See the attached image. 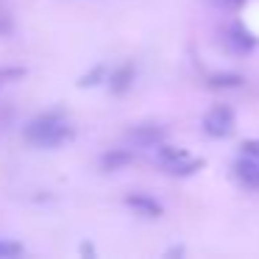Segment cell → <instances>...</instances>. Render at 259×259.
<instances>
[{"label":"cell","instance_id":"9c48e42d","mask_svg":"<svg viewBox=\"0 0 259 259\" xmlns=\"http://www.w3.org/2000/svg\"><path fill=\"white\" fill-rule=\"evenodd\" d=\"M242 75L240 73H212L206 78V84L212 87V90H237V87H242Z\"/></svg>","mask_w":259,"mask_h":259},{"label":"cell","instance_id":"30bf717a","mask_svg":"<svg viewBox=\"0 0 259 259\" xmlns=\"http://www.w3.org/2000/svg\"><path fill=\"white\" fill-rule=\"evenodd\" d=\"M201 167H203V159H190V156H184V159H179V162L167 164V173H170V176H192L195 170H201Z\"/></svg>","mask_w":259,"mask_h":259},{"label":"cell","instance_id":"52a82bcc","mask_svg":"<svg viewBox=\"0 0 259 259\" xmlns=\"http://www.w3.org/2000/svg\"><path fill=\"white\" fill-rule=\"evenodd\" d=\"M109 81V90L114 92V95H123V92H128V87L134 84V67L131 64H120V67L112 70V75H106Z\"/></svg>","mask_w":259,"mask_h":259},{"label":"cell","instance_id":"4fadbf2b","mask_svg":"<svg viewBox=\"0 0 259 259\" xmlns=\"http://www.w3.org/2000/svg\"><path fill=\"white\" fill-rule=\"evenodd\" d=\"M20 253H23V245L9 242V240H0V259H12V256H20Z\"/></svg>","mask_w":259,"mask_h":259},{"label":"cell","instance_id":"6da1fadb","mask_svg":"<svg viewBox=\"0 0 259 259\" xmlns=\"http://www.w3.org/2000/svg\"><path fill=\"white\" fill-rule=\"evenodd\" d=\"M25 140L36 148H59L62 142L73 140V128L59 112H48L25 125Z\"/></svg>","mask_w":259,"mask_h":259},{"label":"cell","instance_id":"3957f363","mask_svg":"<svg viewBox=\"0 0 259 259\" xmlns=\"http://www.w3.org/2000/svg\"><path fill=\"white\" fill-rule=\"evenodd\" d=\"M167 131L162 125H153V123H145V125H134V128L125 131V142L131 148H156L159 142H164Z\"/></svg>","mask_w":259,"mask_h":259},{"label":"cell","instance_id":"d6986e66","mask_svg":"<svg viewBox=\"0 0 259 259\" xmlns=\"http://www.w3.org/2000/svg\"><path fill=\"white\" fill-rule=\"evenodd\" d=\"M81 253H90V256H92V253H95V248L87 245V242H84V245H81Z\"/></svg>","mask_w":259,"mask_h":259},{"label":"cell","instance_id":"5bb4252c","mask_svg":"<svg viewBox=\"0 0 259 259\" xmlns=\"http://www.w3.org/2000/svg\"><path fill=\"white\" fill-rule=\"evenodd\" d=\"M242 153H245V156L259 159V140H245V142H242Z\"/></svg>","mask_w":259,"mask_h":259},{"label":"cell","instance_id":"2e32d148","mask_svg":"<svg viewBox=\"0 0 259 259\" xmlns=\"http://www.w3.org/2000/svg\"><path fill=\"white\" fill-rule=\"evenodd\" d=\"M9 31H12V20L6 14H0V34H9Z\"/></svg>","mask_w":259,"mask_h":259},{"label":"cell","instance_id":"5b68a950","mask_svg":"<svg viewBox=\"0 0 259 259\" xmlns=\"http://www.w3.org/2000/svg\"><path fill=\"white\" fill-rule=\"evenodd\" d=\"M125 203H128L134 212H140L142 218H162V203L151 195H142V192H134V195H125Z\"/></svg>","mask_w":259,"mask_h":259},{"label":"cell","instance_id":"e0dca14e","mask_svg":"<svg viewBox=\"0 0 259 259\" xmlns=\"http://www.w3.org/2000/svg\"><path fill=\"white\" fill-rule=\"evenodd\" d=\"M218 3H223V6H229V9H240V6H245V0H218Z\"/></svg>","mask_w":259,"mask_h":259},{"label":"cell","instance_id":"ba28073f","mask_svg":"<svg viewBox=\"0 0 259 259\" xmlns=\"http://www.w3.org/2000/svg\"><path fill=\"white\" fill-rule=\"evenodd\" d=\"M131 162H134V153H131L128 148H114V151H109L101 156L103 170H123V167H128Z\"/></svg>","mask_w":259,"mask_h":259},{"label":"cell","instance_id":"277c9868","mask_svg":"<svg viewBox=\"0 0 259 259\" xmlns=\"http://www.w3.org/2000/svg\"><path fill=\"white\" fill-rule=\"evenodd\" d=\"M223 36H226V45H229L234 53H251V51H253V45H256L253 34H251V31H248L242 23L229 25V31H226Z\"/></svg>","mask_w":259,"mask_h":259},{"label":"cell","instance_id":"9a60e30c","mask_svg":"<svg viewBox=\"0 0 259 259\" xmlns=\"http://www.w3.org/2000/svg\"><path fill=\"white\" fill-rule=\"evenodd\" d=\"M25 75V70H0V81H9V78H23Z\"/></svg>","mask_w":259,"mask_h":259},{"label":"cell","instance_id":"8992f818","mask_svg":"<svg viewBox=\"0 0 259 259\" xmlns=\"http://www.w3.org/2000/svg\"><path fill=\"white\" fill-rule=\"evenodd\" d=\"M234 173H237V179H240L242 184L248 187V190H259V162H256L253 156L237 159Z\"/></svg>","mask_w":259,"mask_h":259},{"label":"cell","instance_id":"8fae6325","mask_svg":"<svg viewBox=\"0 0 259 259\" xmlns=\"http://www.w3.org/2000/svg\"><path fill=\"white\" fill-rule=\"evenodd\" d=\"M156 151H159V159L164 162V167H167V164H173V162H179V159H184V156H190V153H187L184 148L164 145V142H159V145H156Z\"/></svg>","mask_w":259,"mask_h":259},{"label":"cell","instance_id":"7a4b0ae2","mask_svg":"<svg viewBox=\"0 0 259 259\" xmlns=\"http://www.w3.org/2000/svg\"><path fill=\"white\" fill-rule=\"evenodd\" d=\"M203 131H206L209 137H218V140L229 137L231 131H234V112H231L229 106L209 109L206 117H203Z\"/></svg>","mask_w":259,"mask_h":259},{"label":"cell","instance_id":"7c38bea8","mask_svg":"<svg viewBox=\"0 0 259 259\" xmlns=\"http://www.w3.org/2000/svg\"><path fill=\"white\" fill-rule=\"evenodd\" d=\"M101 81H106V67H103V64H98V67L92 70V73L81 75L78 87H81V90H87V87H98Z\"/></svg>","mask_w":259,"mask_h":259},{"label":"cell","instance_id":"ac0fdd59","mask_svg":"<svg viewBox=\"0 0 259 259\" xmlns=\"http://www.w3.org/2000/svg\"><path fill=\"white\" fill-rule=\"evenodd\" d=\"M181 253H184V248H170L167 256H181Z\"/></svg>","mask_w":259,"mask_h":259}]
</instances>
